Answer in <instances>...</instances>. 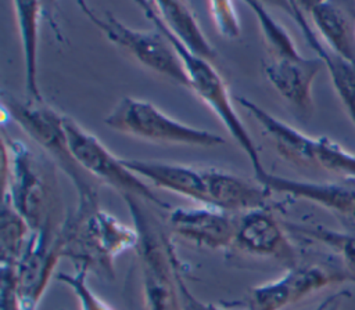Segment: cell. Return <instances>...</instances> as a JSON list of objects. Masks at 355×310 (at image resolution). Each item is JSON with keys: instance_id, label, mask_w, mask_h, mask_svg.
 Instances as JSON below:
<instances>
[{"instance_id": "obj_4", "label": "cell", "mask_w": 355, "mask_h": 310, "mask_svg": "<svg viewBox=\"0 0 355 310\" xmlns=\"http://www.w3.org/2000/svg\"><path fill=\"white\" fill-rule=\"evenodd\" d=\"M1 112L14 120L51 161L69 177L76 190L78 206H98V181L94 180L73 158L65 129V115L46 104L1 93Z\"/></svg>"}, {"instance_id": "obj_14", "label": "cell", "mask_w": 355, "mask_h": 310, "mask_svg": "<svg viewBox=\"0 0 355 310\" xmlns=\"http://www.w3.org/2000/svg\"><path fill=\"white\" fill-rule=\"evenodd\" d=\"M255 180L270 192L313 202L341 217L347 226H355V188L336 183L294 180L263 172Z\"/></svg>"}, {"instance_id": "obj_6", "label": "cell", "mask_w": 355, "mask_h": 310, "mask_svg": "<svg viewBox=\"0 0 355 310\" xmlns=\"http://www.w3.org/2000/svg\"><path fill=\"white\" fill-rule=\"evenodd\" d=\"M112 130L143 140L191 147H219L226 140L212 131L176 120L154 104L133 97L121 98L104 118Z\"/></svg>"}, {"instance_id": "obj_10", "label": "cell", "mask_w": 355, "mask_h": 310, "mask_svg": "<svg viewBox=\"0 0 355 310\" xmlns=\"http://www.w3.org/2000/svg\"><path fill=\"white\" fill-rule=\"evenodd\" d=\"M344 282H355V275L345 267L300 263L282 277L251 288L243 304L247 310H284L313 292Z\"/></svg>"}, {"instance_id": "obj_9", "label": "cell", "mask_w": 355, "mask_h": 310, "mask_svg": "<svg viewBox=\"0 0 355 310\" xmlns=\"http://www.w3.org/2000/svg\"><path fill=\"white\" fill-rule=\"evenodd\" d=\"M65 129L73 158L94 180L111 185L121 197H136L157 209L171 210L169 205L164 202L137 174H135L123 163L122 158L115 156L94 134L68 116H65Z\"/></svg>"}, {"instance_id": "obj_5", "label": "cell", "mask_w": 355, "mask_h": 310, "mask_svg": "<svg viewBox=\"0 0 355 310\" xmlns=\"http://www.w3.org/2000/svg\"><path fill=\"white\" fill-rule=\"evenodd\" d=\"M254 12L268 53L263 71L272 87L302 116L313 113L312 86L322 71V61L304 57L286 28L259 1H247Z\"/></svg>"}, {"instance_id": "obj_11", "label": "cell", "mask_w": 355, "mask_h": 310, "mask_svg": "<svg viewBox=\"0 0 355 310\" xmlns=\"http://www.w3.org/2000/svg\"><path fill=\"white\" fill-rule=\"evenodd\" d=\"M64 221V220H62ZM62 221L50 223L33 232L15 268V289L22 310H37L58 262L64 257L61 241Z\"/></svg>"}, {"instance_id": "obj_24", "label": "cell", "mask_w": 355, "mask_h": 310, "mask_svg": "<svg viewBox=\"0 0 355 310\" xmlns=\"http://www.w3.org/2000/svg\"><path fill=\"white\" fill-rule=\"evenodd\" d=\"M316 166L355 180V154L348 152L329 137H318Z\"/></svg>"}, {"instance_id": "obj_21", "label": "cell", "mask_w": 355, "mask_h": 310, "mask_svg": "<svg viewBox=\"0 0 355 310\" xmlns=\"http://www.w3.org/2000/svg\"><path fill=\"white\" fill-rule=\"evenodd\" d=\"M12 7L25 66V97L33 101H44L39 86V29L42 3L14 1Z\"/></svg>"}, {"instance_id": "obj_18", "label": "cell", "mask_w": 355, "mask_h": 310, "mask_svg": "<svg viewBox=\"0 0 355 310\" xmlns=\"http://www.w3.org/2000/svg\"><path fill=\"white\" fill-rule=\"evenodd\" d=\"M236 101L251 115L252 119L257 120L265 136L272 141L276 151L283 158L298 165L316 166L318 137H311L302 133L247 97L239 95L236 97Z\"/></svg>"}, {"instance_id": "obj_20", "label": "cell", "mask_w": 355, "mask_h": 310, "mask_svg": "<svg viewBox=\"0 0 355 310\" xmlns=\"http://www.w3.org/2000/svg\"><path fill=\"white\" fill-rule=\"evenodd\" d=\"M322 42L336 54L355 64V18L336 1H298Z\"/></svg>"}, {"instance_id": "obj_8", "label": "cell", "mask_w": 355, "mask_h": 310, "mask_svg": "<svg viewBox=\"0 0 355 310\" xmlns=\"http://www.w3.org/2000/svg\"><path fill=\"white\" fill-rule=\"evenodd\" d=\"M78 7L87 19L123 53L129 54L148 69L189 89L182 60L169 39L158 28L154 26V30L135 29L119 21L111 12L100 15L83 1H79Z\"/></svg>"}, {"instance_id": "obj_26", "label": "cell", "mask_w": 355, "mask_h": 310, "mask_svg": "<svg viewBox=\"0 0 355 310\" xmlns=\"http://www.w3.org/2000/svg\"><path fill=\"white\" fill-rule=\"evenodd\" d=\"M208 10L214 25L222 37L236 40L241 36L240 19L232 1H209Z\"/></svg>"}, {"instance_id": "obj_25", "label": "cell", "mask_w": 355, "mask_h": 310, "mask_svg": "<svg viewBox=\"0 0 355 310\" xmlns=\"http://www.w3.org/2000/svg\"><path fill=\"white\" fill-rule=\"evenodd\" d=\"M87 271L75 268L73 273H57V281L62 282L76 298L80 310H114L87 284Z\"/></svg>"}, {"instance_id": "obj_3", "label": "cell", "mask_w": 355, "mask_h": 310, "mask_svg": "<svg viewBox=\"0 0 355 310\" xmlns=\"http://www.w3.org/2000/svg\"><path fill=\"white\" fill-rule=\"evenodd\" d=\"M3 198L25 219L33 232L50 223L62 221L55 215L57 194L51 167L24 141L3 130Z\"/></svg>"}, {"instance_id": "obj_2", "label": "cell", "mask_w": 355, "mask_h": 310, "mask_svg": "<svg viewBox=\"0 0 355 310\" xmlns=\"http://www.w3.org/2000/svg\"><path fill=\"white\" fill-rule=\"evenodd\" d=\"M62 255L75 268L114 278L115 259L136 249L139 235L133 226L119 221L98 206L80 208L64 217L61 224Z\"/></svg>"}, {"instance_id": "obj_31", "label": "cell", "mask_w": 355, "mask_h": 310, "mask_svg": "<svg viewBox=\"0 0 355 310\" xmlns=\"http://www.w3.org/2000/svg\"><path fill=\"white\" fill-rule=\"evenodd\" d=\"M60 310H62V309H60Z\"/></svg>"}, {"instance_id": "obj_13", "label": "cell", "mask_w": 355, "mask_h": 310, "mask_svg": "<svg viewBox=\"0 0 355 310\" xmlns=\"http://www.w3.org/2000/svg\"><path fill=\"white\" fill-rule=\"evenodd\" d=\"M233 248L247 255L273 259L286 268L300 264L298 250L288 231L269 209L245 212L239 217Z\"/></svg>"}, {"instance_id": "obj_12", "label": "cell", "mask_w": 355, "mask_h": 310, "mask_svg": "<svg viewBox=\"0 0 355 310\" xmlns=\"http://www.w3.org/2000/svg\"><path fill=\"white\" fill-rule=\"evenodd\" d=\"M239 217L216 208H175L168 210L165 226L171 235H176L193 245L212 250L233 248Z\"/></svg>"}, {"instance_id": "obj_30", "label": "cell", "mask_w": 355, "mask_h": 310, "mask_svg": "<svg viewBox=\"0 0 355 310\" xmlns=\"http://www.w3.org/2000/svg\"><path fill=\"white\" fill-rule=\"evenodd\" d=\"M347 227H351V228H355V226H347Z\"/></svg>"}, {"instance_id": "obj_19", "label": "cell", "mask_w": 355, "mask_h": 310, "mask_svg": "<svg viewBox=\"0 0 355 310\" xmlns=\"http://www.w3.org/2000/svg\"><path fill=\"white\" fill-rule=\"evenodd\" d=\"M122 161L140 179L143 177L157 187L193 199L201 206L209 205L204 170L162 161L128 158H122Z\"/></svg>"}, {"instance_id": "obj_23", "label": "cell", "mask_w": 355, "mask_h": 310, "mask_svg": "<svg viewBox=\"0 0 355 310\" xmlns=\"http://www.w3.org/2000/svg\"><path fill=\"white\" fill-rule=\"evenodd\" d=\"M288 234H294L309 241L318 242L340 257L345 268L355 275V228L347 227L345 231H337L320 224H304L283 221Z\"/></svg>"}, {"instance_id": "obj_16", "label": "cell", "mask_w": 355, "mask_h": 310, "mask_svg": "<svg viewBox=\"0 0 355 310\" xmlns=\"http://www.w3.org/2000/svg\"><path fill=\"white\" fill-rule=\"evenodd\" d=\"M279 6L283 7L284 11L294 19L305 42L327 69L337 97L340 98L351 123L355 127V64L336 54L322 42L313 26L309 24V19L300 7L298 1H283L279 3Z\"/></svg>"}, {"instance_id": "obj_15", "label": "cell", "mask_w": 355, "mask_h": 310, "mask_svg": "<svg viewBox=\"0 0 355 310\" xmlns=\"http://www.w3.org/2000/svg\"><path fill=\"white\" fill-rule=\"evenodd\" d=\"M143 14L168 32L193 55L214 64L216 51L202 32L191 8L183 1H136Z\"/></svg>"}, {"instance_id": "obj_17", "label": "cell", "mask_w": 355, "mask_h": 310, "mask_svg": "<svg viewBox=\"0 0 355 310\" xmlns=\"http://www.w3.org/2000/svg\"><path fill=\"white\" fill-rule=\"evenodd\" d=\"M209 208L230 213L268 209L270 191L257 180L250 181L219 169H202Z\"/></svg>"}, {"instance_id": "obj_27", "label": "cell", "mask_w": 355, "mask_h": 310, "mask_svg": "<svg viewBox=\"0 0 355 310\" xmlns=\"http://www.w3.org/2000/svg\"><path fill=\"white\" fill-rule=\"evenodd\" d=\"M180 286H182V296H183V304H184V310H230V309H225V307H220V306H216V304H212V303H204L201 302L186 285L184 280H182L180 282ZM337 292L327 296L324 300H322L313 310H326L327 306L334 300Z\"/></svg>"}, {"instance_id": "obj_1", "label": "cell", "mask_w": 355, "mask_h": 310, "mask_svg": "<svg viewBox=\"0 0 355 310\" xmlns=\"http://www.w3.org/2000/svg\"><path fill=\"white\" fill-rule=\"evenodd\" d=\"M137 231L139 260L144 310H184L182 267L171 234L153 213L150 203L140 198L122 197ZM155 209V208H154Z\"/></svg>"}, {"instance_id": "obj_22", "label": "cell", "mask_w": 355, "mask_h": 310, "mask_svg": "<svg viewBox=\"0 0 355 310\" xmlns=\"http://www.w3.org/2000/svg\"><path fill=\"white\" fill-rule=\"evenodd\" d=\"M33 231L25 219L11 206L7 199H1L0 213V263L1 268H17L22 259Z\"/></svg>"}, {"instance_id": "obj_28", "label": "cell", "mask_w": 355, "mask_h": 310, "mask_svg": "<svg viewBox=\"0 0 355 310\" xmlns=\"http://www.w3.org/2000/svg\"><path fill=\"white\" fill-rule=\"evenodd\" d=\"M1 310H22L15 289V268H1Z\"/></svg>"}, {"instance_id": "obj_7", "label": "cell", "mask_w": 355, "mask_h": 310, "mask_svg": "<svg viewBox=\"0 0 355 310\" xmlns=\"http://www.w3.org/2000/svg\"><path fill=\"white\" fill-rule=\"evenodd\" d=\"M155 28H158L172 43L173 48L176 50L179 58L182 60L189 89L204 102L207 107L216 115V118L220 120V123L225 126L227 133L234 138L237 145L243 149V152L247 155L254 176H261L266 169L263 167L258 148L250 136L247 127L241 122L240 116L237 115L233 100L230 97V93L227 90V86L222 76L215 69L214 64L209 61H205L202 58H198L189 53L184 47H182L168 32H165L159 25L153 24Z\"/></svg>"}, {"instance_id": "obj_29", "label": "cell", "mask_w": 355, "mask_h": 310, "mask_svg": "<svg viewBox=\"0 0 355 310\" xmlns=\"http://www.w3.org/2000/svg\"><path fill=\"white\" fill-rule=\"evenodd\" d=\"M349 296H351V292H349V291H347V289L338 291L337 295H336V298H334V300L327 306L326 310H340V306H341V303L344 302V299H347V298H349Z\"/></svg>"}]
</instances>
